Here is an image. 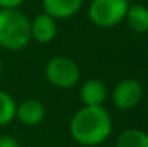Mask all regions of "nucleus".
Wrapping results in <instances>:
<instances>
[{
    "label": "nucleus",
    "instance_id": "obj_1",
    "mask_svg": "<svg viewBox=\"0 0 148 147\" xmlns=\"http://www.w3.org/2000/svg\"><path fill=\"white\" fill-rule=\"evenodd\" d=\"M71 136L82 146H98L112 131V120L103 107L84 105L71 120Z\"/></svg>",
    "mask_w": 148,
    "mask_h": 147
},
{
    "label": "nucleus",
    "instance_id": "obj_2",
    "mask_svg": "<svg viewBox=\"0 0 148 147\" xmlns=\"http://www.w3.org/2000/svg\"><path fill=\"white\" fill-rule=\"evenodd\" d=\"M32 39L30 20L17 9H0V46L19 50Z\"/></svg>",
    "mask_w": 148,
    "mask_h": 147
},
{
    "label": "nucleus",
    "instance_id": "obj_3",
    "mask_svg": "<svg viewBox=\"0 0 148 147\" xmlns=\"http://www.w3.org/2000/svg\"><path fill=\"white\" fill-rule=\"evenodd\" d=\"M128 7V0H92L88 14L94 25L99 28H112L125 19Z\"/></svg>",
    "mask_w": 148,
    "mask_h": 147
},
{
    "label": "nucleus",
    "instance_id": "obj_4",
    "mask_svg": "<svg viewBox=\"0 0 148 147\" xmlns=\"http://www.w3.org/2000/svg\"><path fill=\"white\" fill-rule=\"evenodd\" d=\"M45 74L53 87L62 90L75 87L81 77L79 66L76 65V62L66 56L52 58L45 68Z\"/></svg>",
    "mask_w": 148,
    "mask_h": 147
},
{
    "label": "nucleus",
    "instance_id": "obj_5",
    "mask_svg": "<svg viewBox=\"0 0 148 147\" xmlns=\"http://www.w3.org/2000/svg\"><path fill=\"white\" fill-rule=\"evenodd\" d=\"M143 98V87L135 79H122L112 91L114 105L119 110H131L140 104Z\"/></svg>",
    "mask_w": 148,
    "mask_h": 147
},
{
    "label": "nucleus",
    "instance_id": "obj_6",
    "mask_svg": "<svg viewBox=\"0 0 148 147\" xmlns=\"http://www.w3.org/2000/svg\"><path fill=\"white\" fill-rule=\"evenodd\" d=\"M32 39L39 43H49L56 36V20L49 14H38L33 22H30Z\"/></svg>",
    "mask_w": 148,
    "mask_h": 147
},
{
    "label": "nucleus",
    "instance_id": "obj_7",
    "mask_svg": "<svg viewBox=\"0 0 148 147\" xmlns=\"http://www.w3.org/2000/svg\"><path fill=\"white\" fill-rule=\"evenodd\" d=\"M16 117L25 126H38L45 118V107L38 99H25L16 108Z\"/></svg>",
    "mask_w": 148,
    "mask_h": 147
},
{
    "label": "nucleus",
    "instance_id": "obj_8",
    "mask_svg": "<svg viewBox=\"0 0 148 147\" xmlns=\"http://www.w3.org/2000/svg\"><path fill=\"white\" fill-rule=\"evenodd\" d=\"M84 0H43L45 13L50 17L56 19H68L73 16L82 7Z\"/></svg>",
    "mask_w": 148,
    "mask_h": 147
},
{
    "label": "nucleus",
    "instance_id": "obj_9",
    "mask_svg": "<svg viewBox=\"0 0 148 147\" xmlns=\"http://www.w3.org/2000/svg\"><path fill=\"white\" fill-rule=\"evenodd\" d=\"M106 95V87L99 79H88L81 88V99L86 107H102Z\"/></svg>",
    "mask_w": 148,
    "mask_h": 147
},
{
    "label": "nucleus",
    "instance_id": "obj_10",
    "mask_svg": "<svg viewBox=\"0 0 148 147\" xmlns=\"http://www.w3.org/2000/svg\"><path fill=\"white\" fill-rule=\"evenodd\" d=\"M125 19L128 26L135 33H145L148 32V9L143 4H132L128 7Z\"/></svg>",
    "mask_w": 148,
    "mask_h": 147
},
{
    "label": "nucleus",
    "instance_id": "obj_11",
    "mask_svg": "<svg viewBox=\"0 0 148 147\" xmlns=\"http://www.w3.org/2000/svg\"><path fill=\"white\" fill-rule=\"evenodd\" d=\"M116 147H148V134L138 128H130L119 134Z\"/></svg>",
    "mask_w": 148,
    "mask_h": 147
},
{
    "label": "nucleus",
    "instance_id": "obj_12",
    "mask_svg": "<svg viewBox=\"0 0 148 147\" xmlns=\"http://www.w3.org/2000/svg\"><path fill=\"white\" fill-rule=\"evenodd\" d=\"M16 102L4 91H0V126L9 124L16 117Z\"/></svg>",
    "mask_w": 148,
    "mask_h": 147
},
{
    "label": "nucleus",
    "instance_id": "obj_13",
    "mask_svg": "<svg viewBox=\"0 0 148 147\" xmlns=\"http://www.w3.org/2000/svg\"><path fill=\"white\" fill-rule=\"evenodd\" d=\"M0 147H19V143L12 136H1L0 137Z\"/></svg>",
    "mask_w": 148,
    "mask_h": 147
},
{
    "label": "nucleus",
    "instance_id": "obj_14",
    "mask_svg": "<svg viewBox=\"0 0 148 147\" xmlns=\"http://www.w3.org/2000/svg\"><path fill=\"white\" fill-rule=\"evenodd\" d=\"M23 1L25 0H0V7L1 9H16Z\"/></svg>",
    "mask_w": 148,
    "mask_h": 147
},
{
    "label": "nucleus",
    "instance_id": "obj_15",
    "mask_svg": "<svg viewBox=\"0 0 148 147\" xmlns=\"http://www.w3.org/2000/svg\"><path fill=\"white\" fill-rule=\"evenodd\" d=\"M0 69H1V61H0Z\"/></svg>",
    "mask_w": 148,
    "mask_h": 147
}]
</instances>
